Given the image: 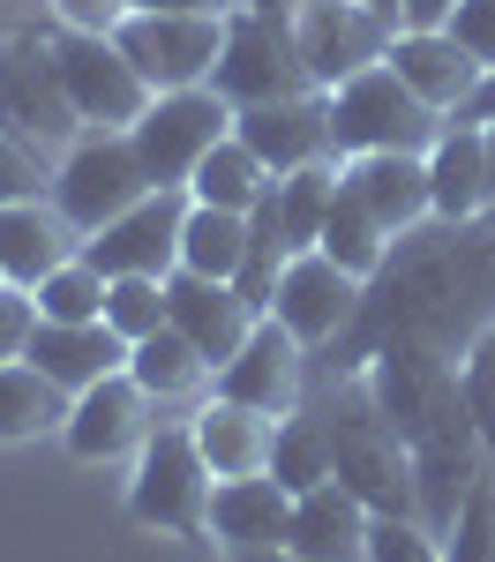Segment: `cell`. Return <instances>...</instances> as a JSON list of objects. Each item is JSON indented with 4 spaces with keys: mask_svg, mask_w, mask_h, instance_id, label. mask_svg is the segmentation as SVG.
I'll return each mask as SVG.
<instances>
[{
    "mask_svg": "<svg viewBox=\"0 0 495 562\" xmlns=\"http://www.w3.org/2000/svg\"><path fill=\"white\" fill-rule=\"evenodd\" d=\"M128 15H135V0H53L60 31H98V38H113Z\"/></svg>",
    "mask_w": 495,
    "mask_h": 562,
    "instance_id": "cell-43",
    "label": "cell"
},
{
    "mask_svg": "<svg viewBox=\"0 0 495 562\" xmlns=\"http://www.w3.org/2000/svg\"><path fill=\"white\" fill-rule=\"evenodd\" d=\"M481 128H488V158H495V121H481Z\"/></svg>",
    "mask_w": 495,
    "mask_h": 562,
    "instance_id": "cell-49",
    "label": "cell"
},
{
    "mask_svg": "<svg viewBox=\"0 0 495 562\" xmlns=\"http://www.w3.org/2000/svg\"><path fill=\"white\" fill-rule=\"evenodd\" d=\"M23 31H53V0H0V38H23Z\"/></svg>",
    "mask_w": 495,
    "mask_h": 562,
    "instance_id": "cell-44",
    "label": "cell"
},
{
    "mask_svg": "<svg viewBox=\"0 0 495 562\" xmlns=\"http://www.w3.org/2000/svg\"><path fill=\"white\" fill-rule=\"evenodd\" d=\"M0 128L38 143L45 158H60L83 135L76 105H68V83H60V60H53V31L0 38Z\"/></svg>",
    "mask_w": 495,
    "mask_h": 562,
    "instance_id": "cell-9",
    "label": "cell"
},
{
    "mask_svg": "<svg viewBox=\"0 0 495 562\" xmlns=\"http://www.w3.org/2000/svg\"><path fill=\"white\" fill-rule=\"evenodd\" d=\"M368 525L375 510L360 503L346 480H323L308 495H293V532H285V548L301 562H368Z\"/></svg>",
    "mask_w": 495,
    "mask_h": 562,
    "instance_id": "cell-23",
    "label": "cell"
},
{
    "mask_svg": "<svg viewBox=\"0 0 495 562\" xmlns=\"http://www.w3.org/2000/svg\"><path fill=\"white\" fill-rule=\"evenodd\" d=\"M360 301H368V278H353V270H338L323 248H308V256H293L285 270H278L270 315H278V323H285V330L323 360L330 346H346Z\"/></svg>",
    "mask_w": 495,
    "mask_h": 562,
    "instance_id": "cell-13",
    "label": "cell"
},
{
    "mask_svg": "<svg viewBox=\"0 0 495 562\" xmlns=\"http://www.w3.org/2000/svg\"><path fill=\"white\" fill-rule=\"evenodd\" d=\"M263 203H270V217H278V233H285V248L308 256V248H323V217L338 203V166H308V173L270 180Z\"/></svg>",
    "mask_w": 495,
    "mask_h": 562,
    "instance_id": "cell-31",
    "label": "cell"
},
{
    "mask_svg": "<svg viewBox=\"0 0 495 562\" xmlns=\"http://www.w3.org/2000/svg\"><path fill=\"white\" fill-rule=\"evenodd\" d=\"M128 135H135V158H143V173L158 180V188H188V180H195V166H203V158L218 150L225 135H233V98H225L218 83L158 90Z\"/></svg>",
    "mask_w": 495,
    "mask_h": 562,
    "instance_id": "cell-7",
    "label": "cell"
},
{
    "mask_svg": "<svg viewBox=\"0 0 495 562\" xmlns=\"http://www.w3.org/2000/svg\"><path fill=\"white\" fill-rule=\"evenodd\" d=\"M233 135L263 158L270 173H308V166H338V135H330V90H301V98H270V105H240Z\"/></svg>",
    "mask_w": 495,
    "mask_h": 562,
    "instance_id": "cell-16",
    "label": "cell"
},
{
    "mask_svg": "<svg viewBox=\"0 0 495 562\" xmlns=\"http://www.w3.org/2000/svg\"><path fill=\"white\" fill-rule=\"evenodd\" d=\"M211 83L233 98V113H240V105H270V98L315 90L285 0H240V8L225 15V53H218V76H211Z\"/></svg>",
    "mask_w": 495,
    "mask_h": 562,
    "instance_id": "cell-5",
    "label": "cell"
},
{
    "mask_svg": "<svg viewBox=\"0 0 495 562\" xmlns=\"http://www.w3.org/2000/svg\"><path fill=\"white\" fill-rule=\"evenodd\" d=\"M31 330H38V301L23 285H0V368L31 352Z\"/></svg>",
    "mask_w": 495,
    "mask_h": 562,
    "instance_id": "cell-42",
    "label": "cell"
},
{
    "mask_svg": "<svg viewBox=\"0 0 495 562\" xmlns=\"http://www.w3.org/2000/svg\"><path fill=\"white\" fill-rule=\"evenodd\" d=\"M270 473L285 480L293 495H308V487H323V480H338V473H330V420H323V405H315V397H301V405L278 420Z\"/></svg>",
    "mask_w": 495,
    "mask_h": 562,
    "instance_id": "cell-32",
    "label": "cell"
},
{
    "mask_svg": "<svg viewBox=\"0 0 495 562\" xmlns=\"http://www.w3.org/2000/svg\"><path fill=\"white\" fill-rule=\"evenodd\" d=\"M166 293H173V330L188 346L203 352L211 368H225L233 352L248 346V330L263 323V307L248 301L240 285H225V278H195V270H173L166 278Z\"/></svg>",
    "mask_w": 495,
    "mask_h": 562,
    "instance_id": "cell-21",
    "label": "cell"
},
{
    "mask_svg": "<svg viewBox=\"0 0 495 562\" xmlns=\"http://www.w3.org/2000/svg\"><path fill=\"white\" fill-rule=\"evenodd\" d=\"M53 60H60V83H68V105L83 128H135L143 105H150V83L135 76V60L113 38L98 31H60L53 23Z\"/></svg>",
    "mask_w": 495,
    "mask_h": 562,
    "instance_id": "cell-11",
    "label": "cell"
},
{
    "mask_svg": "<svg viewBox=\"0 0 495 562\" xmlns=\"http://www.w3.org/2000/svg\"><path fill=\"white\" fill-rule=\"evenodd\" d=\"M368 397L383 405V420L420 450L436 435H458L473 428L465 413V375H458V352H436V346H383L368 368Z\"/></svg>",
    "mask_w": 495,
    "mask_h": 562,
    "instance_id": "cell-4",
    "label": "cell"
},
{
    "mask_svg": "<svg viewBox=\"0 0 495 562\" xmlns=\"http://www.w3.org/2000/svg\"><path fill=\"white\" fill-rule=\"evenodd\" d=\"M391 68H398V83L413 90V98H428L443 121L473 113V98H481V83H488V68L450 38L443 23H436V31H405V23H398V38H391Z\"/></svg>",
    "mask_w": 495,
    "mask_h": 562,
    "instance_id": "cell-19",
    "label": "cell"
},
{
    "mask_svg": "<svg viewBox=\"0 0 495 562\" xmlns=\"http://www.w3.org/2000/svg\"><path fill=\"white\" fill-rule=\"evenodd\" d=\"M458 121H495V68H488V83H481V98H473V113H458Z\"/></svg>",
    "mask_w": 495,
    "mask_h": 562,
    "instance_id": "cell-47",
    "label": "cell"
},
{
    "mask_svg": "<svg viewBox=\"0 0 495 562\" xmlns=\"http://www.w3.org/2000/svg\"><path fill=\"white\" fill-rule=\"evenodd\" d=\"M488 442H481V428H458V435H436V442H420L413 450V495H420V525L443 540L450 525H458V510L473 503V487L488 480Z\"/></svg>",
    "mask_w": 495,
    "mask_h": 562,
    "instance_id": "cell-22",
    "label": "cell"
},
{
    "mask_svg": "<svg viewBox=\"0 0 495 562\" xmlns=\"http://www.w3.org/2000/svg\"><path fill=\"white\" fill-rule=\"evenodd\" d=\"M293 532V487L278 473H248V480H218L211 495V540L225 555H248V548H285Z\"/></svg>",
    "mask_w": 495,
    "mask_h": 562,
    "instance_id": "cell-25",
    "label": "cell"
},
{
    "mask_svg": "<svg viewBox=\"0 0 495 562\" xmlns=\"http://www.w3.org/2000/svg\"><path fill=\"white\" fill-rule=\"evenodd\" d=\"M428 188H436V217H488L495 211V158L481 121H450L428 143Z\"/></svg>",
    "mask_w": 495,
    "mask_h": 562,
    "instance_id": "cell-26",
    "label": "cell"
},
{
    "mask_svg": "<svg viewBox=\"0 0 495 562\" xmlns=\"http://www.w3.org/2000/svg\"><path fill=\"white\" fill-rule=\"evenodd\" d=\"M270 180H278V173H270L263 158H256L240 135H225L218 150L195 166L188 195H195V203H211V211H240V217H248V211H256V203L270 195Z\"/></svg>",
    "mask_w": 495,
    "mask_h": 562,
    "instance_id": "cell-30",
    "label": "cell"
},
{
    "mask_svg": "<svg viewBox=\"0 0 495 562\" xmlns=\"http://www.w3.org/2000/svg\"><path fill=\"white\" fill-rule=\"evenodd\" d=\"M211 495H218V473L195 450L188 413H166L158 435L128 458V518L173 540H211Z\"/></svg>",
    "mask_w": 495,
    "mask_h": 562,
    "instance_id": "cell-3",
    "label": "cell"
},
{
    "mask_svg": "<svg viewBox=\"0 0 495 562\" xmlns=\"http://www.w3.org/2000/svg\"><path fill=\"white\" fill-rule=\"evenodd\" d=\"M338 180L360 211L375 217L391 240L436 217V188H428V150H368V158H338Z\"/></svg>",
    "mask_w": 495,
    "mask_h": 562,
    "instance_id": "cell-18",
    "label": "cell"
},
{
    "mask_svg": "<svg viewBox=\"0 0 495 562\" xmlns=\"http://www.w3.org/2000/svg\"><path fill=\"white\" fill-rule=\"evenodd\" d=\"M323 256L338 262V270H353V278H375V270H383V256H391V233H383V225H375V217L346 195V180H338L330 217H323Z\"/></svg>",
    "mask_w": 495,
    "mask_h": 562,
    "instance_id": "cell-34",
    "label": "cell"
},
{
    "mask_svg": "<svg viewBox=\"0 0 495 562\" xmlns=\"http://www.w3.org/2000/svg\"><path fill=\"white\" fill-rule=\"evenodd\" d=\"M368 562H443V540L420 518H375L368 525Z\"/></svg>",
    "mask_w": 495,
    "mask_h": 562,
    "instance_id": "cell-40",
    "label": "cell"
},
{
    "mask_svg": "<svg viewBox=\"0 0 495 562\" xmlns=\"http://www.w3.org/2000/svg\"><path fill=\"white\" fill-rule=\"evenodd\" d=\"M150 188H158V180L143 173L128 128H83L68 150H60V166H53V203L76 217L83 233L113 225L121 211H135Z\"/></svg>",
    "mask_w": 495,
    "mask_h": 562,
    "instance_id": "cell-8",
    "label": "cell"
},
{
    "mask_svg": "<svg viewBox=\"0 0 495 562\" xmlns=\"http://www.w3.org/2000/svg\"><path fill=\"white\" fill-rule=\"evenodd\" d=\"M495 323V211L488 217H428L391 240L383 270L368 278L346 346L315 368H368L383 346L465 352Z\"/></svg>",
    "mask_w": 495,
    "mask_h": 562,
    "instance_id": "cell-1",
    "label": "cell"
},
{
    "mask_svg": "<svg viewBox=\"0 0 495 562\" xmlns=\"http://www.w3.org/2000/svg\"><path fill=\"white\" fill-rule=\"evenodd\" d=\"M450 8L458 0H398V23L405 31H436V23H450Z\"/></svg>",
    "mask_w": 495,
    "mask_h": 562,
    "instance_id": "cell-45",
    "label": "cell"
},
{
    "mask_svg": "<svg viewBox=\"0 0 495 562\" xmlns=\"http://www.w3.org/2000/svg\"><path fill=\"white\" fill-rule=\"evenodd\" d=\"M225 562H301L293 548H248V555H225Z\"/></svg>",
    "mask_w": 495,
    "mask_h": 562,
    "instance_id": "cell-48",
    "label": "cell"
},
{
    "mask_svg": "<svg viewBox=\"0 0 495 562\" xmlns=\"http://www.w3.org/2000/svg\"><path fill=\"white\" fill-rule=\"evenodd\" d=\"M53 166H60V158H45L38 143H23V135L0 128V203H31V195H53Z\"/></svg>",
    "mask_w": 495,
    "mask_h": 562,
    "instance_id": "cell-39",
    "label": "cell"
},
{
    "mask_svg": "<svg viewBox=\"0 0 495 562\" xmlns=\"http://www.w3.org/2000/svg\"><path fill=\"white\" fill-rule=\"evenodd\" d=\"M443 562H495V465L473 487V503L458 510V525L443 532Z\"/></svg>",
    "mask_w": 495,
    "mask_h": 562,
    "instance_id": "cell-37",
    "label": "cell"
},
{
    "mask_svg": "<svg viewBox=\"0 0 495 562\" xmlns=\"http://www.w3.org/2000/svg\"><path fill=\"white\" fill-rule=\"evenodd\" d=\"M0 285H8V270H0Z\"/></svg>",
    "mask_w": 495,
    "mask_h": 562,
    "instance_id": "cell-50",
    "label": "cell"
},
{
    "mask_svg": "<svg viewBox=\"0 0 495 562\" xmlns=\"http://www.w3.org/2000/svg\"><path fill=\"white\" fill-rule=\"evenodd\" d=\"M105 293H113V278L90 256H76V262H60L31 301H38V323H98L105 315Z\"/></svg>",
    "mask_w": 495,
    "mask_h": 562,
    "instance_id": "cell-35",
    "label": "cell"
},
{
    "mask_svg": "<svg viewBox=\"0 0 495 562\" xmlns=\"http://www.w3.org/2000/svg\"><path fill=\"white\" fill-rule=\"evenodd\" d=\"M248 262V217L240 211H211V203H188V225H180V270L195 278H240Z\"/></svg>",
    "mask_w": 495,
    "mask_h": 562,
    "instance_id": "cell-33",
    "label": "cell"
},
{
    "mask_svg": "<svg viewBox=\"0 0 495 562\" xmlns=\"http://www.w3.org/2000/svg\"><path fill=\"white\" fill-rule=\"evenodd\" d=\"M113 45L135 60V76L158 90H195L218 76V53H225V15H150L135 8L128 23L113 31Z\"/></svg>",
    "mask_w": 495,
    "mask_h": 562,
    "instance_id": "cell-12",
    "label": "cell"
},
{
    "mask_svg": "<svg viewBox=\"0 0 495 562\" xmlns=\"http://www.w3.org/2000/svg\"><path fill=\"white\" fill-rule=\"evenodd\" d=\"M308 397L330 420V473L353 487L375 518H420V495H413V442H405L383 405L368 397L360 368H315Z\"/></svg>",
    "mask_w": 495,
    "mask_h": 562,
    "instance_id": "cell-2",
    "label": "cell"
},
{
    "mask_svg": "<svg viewBox=\"0 0 495 562\" xmlns=\"http://www.w3.org/2000/svg\"><path fill=\"white\" fill-rule=\"evenodd\" d=\"M443 128H450V121L428 105V98H413V90L398 83L391 60L330 90V135H338V158H368V150H428Z\"/></svg>",
    "mask_w": 495,
    "mask_h": 562,
    "instance_id": "cell-6",
    "label": "cell"
},
{
    "mask_svg": "<svg viewBox=\"0 0 495 562\" xmlns=\"http://www.w3.org/2000/svg\"><path fill=\"white\" fill-rule=\"evenodd\" d=\"M105 323L143 346L150 330H166L173 323V293H166V278H113V293H105Z\"/></svg>",
    "mask_w": 495,
    "mask_h": 562,
    "instance_id": "cell-36",
    "label": "cell"
},
{
    "mask_svg": "<svg viewBox=\"0 0 495 562\" xmlns=\"http://www.w3.org/2000/svg\"><path fill=\"white\" fill-rule=\"evenodd\" d=\"M68 390L53 383L45 368L31 360H8L0 368V442H38V435H60L68 428Z\"/></svg>",
    "mask_w": 495,
    "mask_h": 562,
    "instance_id": "cell-29",
    "label": "cell"
},
{
    "mask_svg": "<svg viewBox=\"0 0 495 562\" xmlns=\"http://www.w3.org/2000/svg\"><path fill=\"white\" fill-rule=\"evenodd\" d=\"M293 38H301V60H308L315 90H338L391 60L398 15L375 8V0H301L293 8Z\"/></svg>",
    "mask_w": 495,
    "mask_h": 562,
    "instance_id": "cell-10",
    "label": "cell"
},
{
    "mask_svg": "<svg viewBox=\"0 0 495 562\" xmlns=\"http://www.w3.org/2000/svg\"><path fill=\"white\" fill-rule=\"evenodd\" d=\"M188 188H150L135 211H121L113 225H98L83 240V256L105 278H173L180 270V225H188Z\"/></svg>",
    "mask_w": 495,
    "mask_h": 562,
    "instance_id": "cell-14",
    "label": "cell"
},
{
    "mask_svg": "<svg viewBox=\"0 0 495 562\" xmlns=\"http://www.w3.org/2000/svg\"><path fill=\"white\" fill-rule=\"evenodd\" d=\"M308 383H315V352L301 346L278 315H263V323L248 330V346L218 368V397H240V405H256L270 420H285V413L308 397Z\"/></svg>",
    "mask_w": 495,
    "mask_h": 562,
    "instance_id": "cell-17",
    "label": "cell"
},
{
    "mask_svg": "<svg viewBox=\"0 0 495 562\" xmlns=\"http://www.w3.org/2000/svg\"><path fill=\"white\" fill-rule=\"evenodd\" d=\"M128 352L135 346L113 330V323H105V315H98V323H38L23 360H31V368H45L53 383L76 397V390L105 383V375H128Z\"/></svg>",
    "mask_w": 495,
    "mask_h": 562,
    "instance_id": "cell-24",
    "label": "cell"
},
{
    "mask_svg": "<svg viewBox=\"0 0 495 562\" xmlns=\"http://www.w3.org/2000/svg\"><path fill=\"white\" fill-rule=\"evenodd\" d=\"M83 240H90V233H83L68 211H60L53 195L0 203V270H8V285H23V293H38L60 262L83 256Z\"/></svg>",
    "mask_w": 495,
    "mask_h": 562,
    "instance_id": "cell-20",
    "label": "cell"
},
{
    "mask_svg": "<svg viewBox=\"0 0 495 562\" xmlns=\"http://www.w3.org/2000/svg\"><path fill=\"white\" fill-rule=\"evenodd\" d=\"M135 8H150V15H233L240 0H135Z\"/></svg>",
    "mask_w": 495,
    "mask_h": 562,
    "instance_id": "cell-46",
    "label": "cell"
},
{
    "mask_svg": "<svg viewBox=\"0 0 495 562\" xmlns=\"http://www.w3.org/2000/svg\"><path fill=\"white\" fill-rule=\"evenodd\" d=\"M443 31H450L458 45H465V53H473L481 68H495V0H458Z\"/></svg>",
    "mask_w": 495,
    "mask_h": 562,
    "instance_id": "cell-41",
    "label": "cell"
},
{
    "mask_svg": "<svg viewBox=\"0 0 495 562\" xmlns=\"http://www.w3.org/2000/svg\"><path fill=\"white\" fill-rule=\"evenodd\" d=\"M458 375H465V413H473V428H481V442L495 458V323L458 352Z\"/></svg>",
    "mask_w": 495,
    "mask_h": 562,
    "instance_id": "cell-38",
    "label": "cell"
},
{
    "mask_svg": "<svg viewBox=\"0 0 495 562\" xmlns=\"http://www.w3.org/2000/svg\"><path fill=\"white\" fill-rule=\"evenodd\" d=\"M128 375L150 390V397H158L166 413H195V405H203V397L218 390V368H211L203 352L188 346L173 323H166V330H150V338L128 352Z\"/></svg>",
    "mask_w": 495,
    "mask_h": 562,
    "instance_id": "cell-28",
    "label": "cell"
},
{
    "mask_svg": "<svg viewBox=\"0 0 495 562\" xmlns=\"http://www.w3.org/2000/svg\"><path fill=\"white\" fill-rule=\"evenodd\" d=\"M158 420H166V405L135 383V375H105V383L76 390L60 442H68L83 465H121V458H135V450L158 435Z\"/></svg>",
    "mask_w": 495,
    "mask_h": 562,
    "instance_id": "cell-15",
    "label": "cell"
},
{
    "mask_svg": "<svg viewBox=\"0 0 495 562\" xmlns=\"http://www.w3.org/2000/svg\"><path fill=\"white\" fill-rule=\"evenodd\" d=\"M188 428H195V450L211 458V473L218 480H248V473H270V442H278V420L256 413V405H240V397H203L195 413H188Z\"/></svg>",
    "mask_w": 495,
    "mask_h": 562,
    "instance_id": "cell-27",
    "label": "cell"
}]
</instances>
